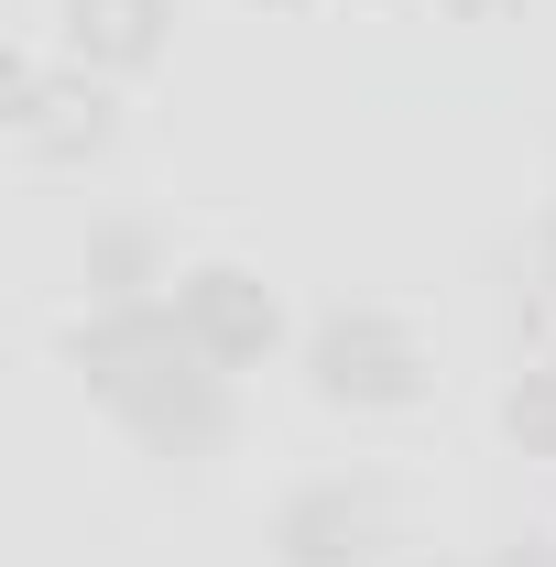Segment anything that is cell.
<instances>
[{
    "instance_id": "8",
    "label": "cell",
    "mask_w": 556,
    "mask_h": 567,
    "mask_svg": "<svg viewBox=\"0 0 556 567\" xmlns=\"http://www.w3.org/2000/svg\"><path fill=\"white\" fill-rule=\"evenodd\" d=\"M99 274H110L121 295H132V274H142V240H99Z\"/></svg>"
},
{
    "instance_id": "1",
    "label": "cell",
    "mask_w": 556,
    "mask_h": 567,
    "mask_svg": "<svg viewBox=\"0 0 556 567\" xmlns=\"http://www.w3.org/2000/svg\"><path fill=\"white\" fill-rule=\"evenodd\" d=\"M76 371H87V393L132 425L142 447H164V458H197V447H218V425H229L218 360L175 328V306H110V317L76 339Z\"/></svg>"
},
{
    "instance_id": "2",
    "label": "cell",
    "mask_w": 556,
    "mask_h": 567,
    "mask_svg": "<svg viewBox=\"0 0 556 567\" xmlns=\"http://www.w3.org/2000/svg\"><path fill=\"white\" fill-rule=\"evenodd\" d=\"M425 382V350L404 317H328L317 328V393L339 404H404Z\"/></svg>"
},
{
    "instance_id": "7",
    "label": "cell",
    "mask_w": 556,
    "mask_h": 567,
    "mask_svg": "<svg viewBox=\"0 0 556 567\" xmlns=\"http://www.w3.org/2000/svg\"><path fill=\"white\" fill-rule=\"evenodd\" d=\"M502 425H513V447H535V458H556V360L513 382V404H502Z\"/></svg>"
},
{
    "instance_id": "3",
    "label": "cell",
    "mask_w": 556,
    "mask_h": 567,
    "mask_svg": "<svg viewBox=\"0 0 556 567\" xmlns=\"http://www.w3.org/2000/svg\"><path fill=\"white\" fill-rule=\"evenodd\" d=\"M175 328H186L218 371H229V360H262L274 350V295H262L251 274H229V262H208V274L175 284Z\"/></svg>"
},
{
    "instance_id": "9",
    "label": "cell",
    "mask_w": 556,
    "mask_h": 567,
    "mask_svg": "<svg viewBox=\"0 0 556 567\" xmlns=\"http://www.w3.org/2000/svg\"><path fill=\"white\" fill-rule=\"evenodd\" d=\"M546 274H556V240H546Z\"/></svg>"
},
{
    "instance_id": "6",
    "label": "cell",
    "mask_w": 556,
    "mask_h": 567,
    "mask_svg": "<svg viewBox=\"0 0 556 567\" xmlns=\"http://www.w3.org/2000/svg\"><path fill=\"white\" fill-rule=\"evenodd\" d=\"M153 44H164V0H76V55L142 66Z\"/></svg>"
},
{
    "instance_id": "5",
    "label": "cell",
    "mask_w": 556,
    "mask_h": 567,
    "mask_svg": "<svg viewBox=\"0 0 556 567\" xmlns=\"http://www.w3.org/2000/svg\"><path fill=\"white\" fill-rule=\"evenodd\" d=\"M0 99H11V132L33 142V153H87V142L110 132V110L87 87H44L33 66H0Z\"/></svg>"
},
{
    "instance_id": "4",
    "label": "cell",
    "mask_w": 556,
    "mask_h": 567,
    "mask_svg": "<svg viewBox=\"0 0 556 567\" xmlns=\"http://www.w3.org/2000/svg\"><path fill=\"white\" fill-rule=\"evenodd\" d=\"M371 535H382V502H371V492H306V502H284V557H295V567H360Z\"/></svg>"
}]
</instances>
